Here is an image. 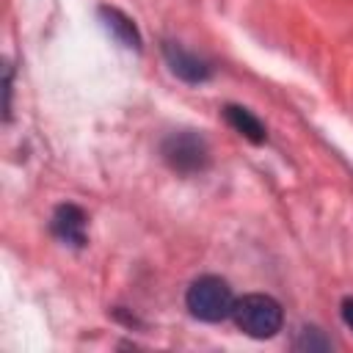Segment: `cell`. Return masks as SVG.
Returning <instances> with one entry per match:
<instances>
[{"instance_id":"5b68a950","label":"cell","mask_w":353,"mask_h":353,"mask_svg":"<svg viewBox=\"0 0 353 353\" xmlns=\"http://www.w3.org/2000/svg\"><path fill=\"white\" fill-rule=\"evenodd\" d=\"M85 226H88V215H85L83 207H77V204H72V201H63V204H58V207L52 210L50 232H52L61 243H66V245H72V248H85V243H88Z\"/></svg>"},{"instance_id":"277c9868","label":"cell","mask_w":353,"mask_h":353,"mask_svg":"<svg viewBox=\"0 0 353 353\" xmlns=\"http://www.w3.org/2000/svg\"><path fill=\"white\" fill-rule=\"evenodd\" d=\"M160 50H163V58H165L171 74L179 77L182 83H188V85H201V83H207V80L212 77V63L204 61L201 55L185 50L179 41H168V39H165Z\"/></svg>"},{"instance_id":"7a4b0ae2","label":"cell","mask_w":353,"mask_h":353,"mask_svg":"<svg viewBox=\"0 0 353 353\" xmlns=\"http://www.w3.org/2000/svg\"><path fill=\"white\" fill-rule=\"evenodd\" d=\"M232 320L251 339H273L284 325V309L273 295L248 292L234 301Z\"/></svg>"},{"instance_id":"30bf717a","label":"cell","mask_w":353,"mask_h":353,"mask_svg":"<svg viewBox=\"0 0 353 353\" xmlns=\"http://www.w3.org/2000/svg\"><path fill=\"white\" fill-rule=\"evenodd\" d=\"M3 91H6L3 113H6V121H11V66H6V83H3Z\"/></svg>"},{"instance_id":"52a82bcc","label":"cell","mask_w":353,"mask_h":353,"mask_svg":"<svg viewBox=\"0 0 353 353\" xmlns=\"http://www.w3.org/2000/svg\"><path fill=\"white\" fill-rule=\"evenodd\" d=\"M223 119H226V124H229L237 135H243L245 141H251V143H256V146L268 141L265 124H262L248 108H243V105H226V108H223Z\"/></svg>"},{"instance_id":"9c48e42d","label":"cell","mask_w":353,"mask_h":353,"mask_svg":"<svg viewBox=\"0 0 353 353\" xmlns=\"http://www.w3.org/2000/svg\"><path fill=\"white\" fill-rule=\"evenodd\" d=\"M339 317H342V323L353 331V295L342 298V303H339Z\"/></svg>"},{"instance_id":"8992f818","label":"cell","mask_w":353,"mask_h":353,"mask_svg":"<svg viewBox=\"0 0 353 353\" xmlns=\"http://www.w3.org/2000/svg\"><path fill=\"white\" fill-rule=\"evenodd\" d=\"M97 14H99L102 28H105L121 47H130V50H141V47H143V36H141L135 19L127 17L121 8H116V6H99Z\"/></svg>"},{"instance_id":"3957f363","label":"cell","mask_w":353,"mask_h":353,"mask_svg":"<svg viewBox=\"0 0 353 353\" xmlns=\"http://www.w3.org/2000/svg\"><path fill=\"white\" fill-rule=\"evenodd\" d=\"M160 157L163 163L182 174V176H193L210 168V143L204 141V135H199L196 130H174L163 138L160 143Z\"/></svg>"},{"instance_id":"ba28073f","label":"cell","mask_w":353,"mask_h":353,"mask_svg":"<svg viewBox=\"0 0 353 353\" xmlns=\"http://www.w3.org/2000/svg\"><path fill=\"white\" fill-rule=\"evenodd\" d=\"M334 342L317 328V325H301L295 331V339H292V350H331Z\"/></svg>"},{"instance_id":"6da1fadb","label":"cell","mask_w":353,"mask_h":353,"mask_svg":"<svg viewBox=\"0 0 353 353\" xmlns=\"http://www.w3.org/2000/svg\"><path fill=\"white\" fill-rule=\"evenodd\" d=\"M234 301L237 298H234L229 281L215 273H204V276L193 279L185 292L188 312L201 323H221V320L232 317Z\"/></svg>"}]
</instances>
